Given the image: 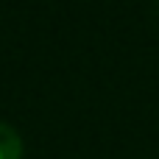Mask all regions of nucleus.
Here are the masks:
<instances>
[{"instance_id":"obj_1","label":"nucleus","mask_w":159,"mask_h":159,"mask_svg":"<svg viewBox=\"0 0 159 159\" xmlns=\"http://www.w3.org/2000/svg\"><path fill=\"white\" fill-rule=\"evenodd\" d=\"M0 159H22V137L8 123H0Z\"/></svg>"}]
</instances>
